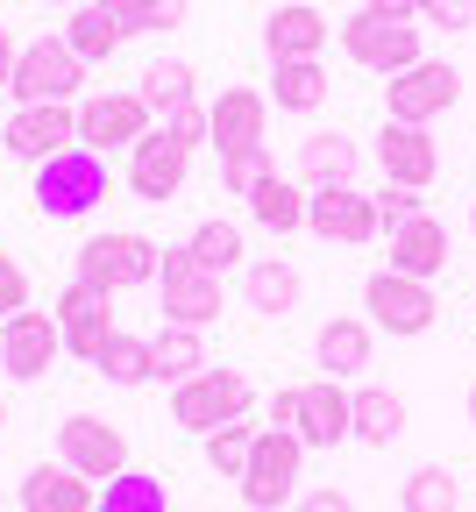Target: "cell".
Returning a JSON list of instances; mask_svg holds the SVG:
<instances>
[{
  "label": "cell",
  "mask_w": 476,
  "mask_h": 512,
  "mask_svg": "<svg viewBox=\"0 0 476 512\" xmlns=\"http://www.w3.org/2000/svg\"><path fill=\"white\" fill-rule=\"evenodd\" d=\"M100 200H114V171H107V157L100 150H57L50 164H36V207L50 214V221H79V214H93Z\"/></svg>",
  "instance_id": "6da1fadb"
},
{
  "label": "cell",
  "mask_w": 476,
  "mask_h": 512,
  "mask_svg": "<svg viewBox=\"0 0 476 512\" xmlns=\"http://www.w3.org/2000/svg\"><path fill=\"white\" fill-rule=\"evenodd\" d=\"M256 413V384L242 377V370H199V377H185L178 392H171V420L178 427H192L199 441H207L214 427H228V420H249Z\"/></svg>",
  "instance_id": "7a4b0ae2"
},
{
  "label": "cell",
  "mask_w": 476,
  "mask_h": 512,
  "mask_svg": "<svg viewBox=\"0 0 476 512\" xmlns=\"http://www.w3.org/2000/svg\"><path fill=\"white\" fill-rule=\"evenodd\" d=\"M334 36H342V50L363 64V72H405V64H420L427 50H420V22H398V15H377V8H356V15H342L334 22Z\"/></svg>",
  "instance_id": "3957f363"
},
{
  "label": "cell",
  "mask_w": 476,
  "mask_h": 512,
  "mask_svg": "<svg viewBox=\"0 0 476 512\" xmlns=\"http://www.w3.org/2000/svg\"><path fill=\"white\" fill-rule=\"evenodd\" d=\"M299 470H306V441L292 427H263L249 448V470H242V505L249 512H278L299 498Z\"/></svg>",
  "instance_id": "277c9868"
},
{
  "label": "cell",
  "mask_w": 476,
  "mask_h": 512,
  "mask_svg": "<svg viewBox=\"0 0 476 512\" xmlns=\"http://www.w3.org/2000/svg\"><path fill=\"white\" fill-rule=\"evenodd\" d=\"M79 86H86V57L64 43V36H36L22 43L15 57V107H50V100H72L79 107Z\"/></svg>",
  "instance_id": "5b68a950"
},
{
  "label": "cell",
  "mask_w": 476,
  "mask_h": 512,
  "mask_svg": "<svg viewBox=\"0 0 476 512\" xmlns=\"http://www.w3.org/2000/svg\"><path fill=\"white\" fill-rule=\"evenodd\" d=\"M157 278H164V320H178V328H214V320H221L228 285H221V271L192 264L185 242L157 256Z\"/></svg>",
  "instance_id": "8992f818"
},
{
  "label": "cell",
  "mask_w": 476,
  "mask_h": 512,
  "mask_svg": "<svg viewBox=\"0 0 476 512\" xmlns=\"http://www.w3.org/2000/svg\"><path fill=\"white\" fill-rule=\"evenodd\" d=\"M157 242L150 235H128V228H114V235H93L86 249H79V285H93V292H135V285H150L157 278Z\"/></svg>",
  "instance_id": "52a82bcc"
},
{
  "label": "cell",
  "mask_w": 476,
  "mask_h": 512,
  "mask_svg": "<svg viewBox=\"0 0 476 512\" xmlns=\"http://www.w3.org/2000/svg\"><path fill=\"white\" fill-rule=\"evenodd\" d=\"M363 313H370V328H384V335H398V342H413V335H427L434 320H441V299H434L427 278L377 271V278L363 285Z\"/></svg>",
  "instance_id": "ba28073f"
},
{
  "label": "cell",
  "mask_w": 476,
  "mask_h": 512,
  "mask_svg": "<svg viewBox=\"0 0 476 512\" xmlns=\"http://www.w3.org/2000/svg\"><path fill=\"white\" fill-rule=\"evenodd\" d=\"M455 100H462V72H455V64H441V57H420V64H405V72H391V86H384V121L427 128V121L448 114Z\"/></svg>",
  "instance_id": "9c48e42d"
},
{
  "label": "cell",
  "mask_w": 476,
  "mask_h": 512,
  "mask_svg": "<svg viewBox=\"0 0 476 512\" xmlns=\"http://www.w3.org/2000/svg\"><path fill=\"white\" fill-rule=\"evenodd\" d=\"M157 128V107L143 100V93H86L79 100V143L86 150H135Z\"/></svg>",
  "instance_id": "30bf717a"
},
{
  "label": "cell",
  "mask_w": 476,
  "mask_h": 512,
  "mask_svg": "<svg viewBox=\"0 0 476 512\" xmlns=\"http://www.w3.org/2000/svg\"><path fill=\"white\" fill-rule=\"evenodd\" d=\"M57 463H72L93 484H114L128 470V434L114 420H100V413H72V420L57 427Z\"/></svg>",
  "instance_id": "8fae6325"
},
{
  "label": "cell",
  "mask_w": 476,
  "mask_h": 512,
  "mask_svg": "<svg viewBox=\"0 0 476 512\" xmlns=\"http://www.w3.org/2000/svg\"><path fill=\"white\" fill-rule=\"evenodd\" d=\"M8 157L22 164H50L57 150H79V107L72 100H50V107H15L8 128H0Z\"/></svg>",
  "instance_id": "7c38bea8"
},
{
  "label": "cell",
  "mask_w": 476,
  "mask_h": 512,
  "mask_svg": "<svg viewBox=\"0 0 476 512\" xmlns=\"http://www.w3.org/2000/svg\"><path fill=\"white\" fill-rule=\"evenodd\" d=\"M306 228H313L320 242H377V235H384V228H377V200H370L356 178H342V185H313Z\"/></svg>",
  "instance_id": "4fadbf2b"
},
{
  "label": "cell",
  "mask_w": 476,
  "mask_h": 512,
  "mask_svg": "<svg viewBox=\"0 0 476 512\" xmlns=\"http://www.w3.org/2000/svg\"><path fill=\"white\" fill-rule=\"evenodd\" d=\"M185 171H192V150L171 136V128H150V136L128 150V192H135L143 207H164V200H178Z\"/></svg>",
  "instance_id": "5bb4252c"
},
{
  "label": "cell",
  "mask_w": 476,
  "mask_h": 512,
  "mask_svg": "<svg viewBox=\"0 0 476 512\" xmlns=\"http://www.w3.org/2000/svg\"><path fill=\"white\" fill-rule=\"evenodd\" d=\"M57 328H64V356H86V363H100V349L121 335L114 328V292H93V285H64L57 292Z\"/></svg>",
  "instance_id": "9a60e30c"
},
{
  "label": "cell",
  "mask_w": 476,
  "mask_h": 512,
  "mask_svg": "<svg viewBox=\"0 0 476 512\" xmlns=\"http://www.w3.org/2000/svg\"><path fill=\"white\" fill-rule=\"evenodd\" d=\"M64 356V328H57V313H15V320H0V370L36 384L50 377V363Z\"/></svg>",
  "instance_id": "2e32d148"
},
{
  "label": "cell",
  "mask_w": 476,
  "mask_h": 512,
  "mask_svg": "<svg viewBox=\"0 0 476 512\" xmlns=\"http://www.w3.org/2000/svg\"><path fill=\"white\" fill-rule=\"evenodd\" d=\"M377 171H384L391 185L427 192V185L441 178V150H434L427 128H413V121H384V128H377Z\"/></svg>",
  "instance_id": "e0dca14e"
},
{
  "label": "cell",
  "mask_w": 476,
  "mask_h": 512,
  "mask_svg": "<svg viewBox=\"0 0 476 512\" xmlns=\"http://www.w3.org/2000/svg\"><path fill=\"white\" fill-rule=\"evenodd\" d=\"M270 128V93L256 86H228L221 100H207V143L228 157V150H256Z\"/></svg>",
  "instance_id": "ac0fdd59"
},
{
  "label": "cell",
  "mask_w": 476,
  "mask_h": 512,
  "mask_svg": "<svg viewBox=\"0 0 476 512\" xmlns=\"http://www.w3.org/2000/svg\"><path fill=\"white\" fill-rule=\"evenodd\" d=\"M306 448H342L356 434V413H349V392L334 377H313L299 384V427H292Z\"/></svg>",
  "instance_id": "d6986e66"
},
{
  "label": "cell",
  "mask_w": 476,
  "mask_h": 512,
  "mask_svg": "<svg viewBox=\"0 0 476 512\" xmlns=\"http://www.w3.org/2000/svg\"><path fill=\"white\" fill-rule=\"evenodd\" d=\"M327 36H334V22L313 8V0H278V8H270V22H263L270 64H278V57H320Z\"/></svg>",
  "instance_id": "ffe728a7"
},
{
  "label": "cell",
  "mask_w": 476,
  "mask_h": 512,
  "mask_svg": "<svg viewBox=\"0 0 476 512\" xmlns=\"http://www.w3.org/2000/svg\"><path fill=\"white\" fill-rule=\"evenodd\" d=\"M22 512H100V484L72 463H36L22 477Z\"/></svg>",
  "instance_id": "44dd1931"
},
{
  "label": "cell",
  "mask_w": 476,
  "mask_h": 512,
  "mask_svg": "<svg viewBox=\"0 0 476 512\" xmlns=\"http://www.w3.org/2000/svg\"><path fill=\"white\" fill-rule=\"evenodd\" d=\"M384 242H391V271H405V278H427L434 285L448 271V228L434 214H413L405 228H391Z\"/></svg>",
  "instance_id": "7402d4cb"
},
{
  "label": "cell",
  "mask_w": 476,
  "mask_h": 512,
  "mask_svg": "<svg viewBox=\"0 0 476 512\" xmlns=\"http://www.w3.org/2000/svg\"><path fill=\"white\" fill-rule=\"evenodd\" d=\"M327 93H334V79L320 57H278V72H270V107L278 114H313V107H327Z\"/></svg>",
  "instance_id": "603a6c76"
},
{
  "label": "cell",
  "mask_w": 476,
  "mask_h": 512,
  "mask_svg": "<svg viewBox=\"0 0 476 512\" xmlns=\"http://www.w3.org/2000/svg\"><path fill=\"white\" fill-rule=\"evenodd\" d=\"M313 356H320V370L342 384V377H356V370H370V320H356V313H334L327 328H320V342H313Z\"/></svg>",
  "instance_id": "cb8c5ba5"
},
{
  "label": "cell",
  "mask_w": 476,
  "mask_h": 512,
  "mask_svg": "<svg viewBox=\"0 0 476 512\" xmlns=\"http://www.w3.org/2000/svg\"><path fill=\"white\" fill-rule=\"evenodd\" d=\"M306 200H313L306 185H292V178L270 171V178L249 192V221L270 228V235H299V228H306Z\"/></svg>",
  "instance_id": "d4e9b609"
},
{
  "label": "cell",
  "mask_w": 476,
  "mask_h": 512,
  "mask_svg": "<svg viewBox=\"0 0 476 512\" xmlns=\"http://www.w3.org/2000/svg\"><path fill=\"white\" fill-rule=\"evenodd\" d=\"M64 43H72L86 64H107V57L128 43V29L114 22V8H107V0H86V8H72V22H64Z\"/></svg>",
  "instance_id": "484cf974"
},
{
  "label": "cell",
  "mask_w": 476,
  "mask_h": 512,
  "mask_svg": "<svg viewBox=\"0 0 476 512\" xmlns=\"http://www.w3.org/2000/svg\"><path fill=\"white\" fill-rule=\"evenodd\" d=\"M349 413H356V441H370V448H391V441L405 434V399L384 392V384L349 392Z\"/></svg>",
  "instance_id": "4316f807"
},
{
  "label": "cell",
  "mask_w": 476,
  "mask_h": 512,
  "mask_svg": "<svg viewBox=\"0 0 476 512\" xmlns=\"http://www.w3.org/2000/svg\"><path fill=\"white\" fill-rule=\"evenodd\" d=\"M135 93H143V100L157 107V121H164V114H178V107H192V100H199V72H192L185 57H157L150 72L135 79Z\"/></svg>",
  "instance_id": "83f0119b"
},
{
  "label": "cell",
  "mask_w": 476,
  "mask_h": 512,
  "mask_svg": "<svg viewBox=\"0 0 476 512\" xmlns=\"http://www.w3.org/2000/svg\"><path fill=\"white\" fill-rule=\"evenodd\" d=\"M150 356H157L164 384H185V377L207 370V342H199V328H178V320H164V328L150 335Z\"/></svg>",
  "instance_id": "f1b7e54d"
},
{
  "label": "cell",
  "mask_w": 476,
  "mask_h": 512,
  "mask_svg": "<svg viewBox=\"0 0 476 512\" xmlns=\"http://www.w3.org/2000/svg\"><path fill=\"white\" fill-rule=\"evenodd\" d=\"M242 292H249L256 313H292L299 306V271L285 264V256H263V264L242 271Z\"/></svg>",
  "instance_id": "f546056e"
},
{
  "label": "cell",
  "mask_w": 476,
  "mask_h": 512,
  "mask_svg": "<svg viewBox=\"0 0 476 512\" xmlns=\"http://www.w3.org/2000/svg\"><path fill=\"white\" fill-rule=\"evenodd\" d=\"M299 178H306V185H342V178H356V143H349V136H306V143H299Z\"/></svg>",
  "instance_id": "4dcf8cb0"
},
{
  "label": "cell",
  "mask_w": 476,
  "mask_h": 512,
  "mask_svg": "<svg viewBox=\"0 0 476 512\" xmlns=\"http://www.w3.org/2000/svg\"><path fill=\"white\" fill-rule=\"evenodd\" d=\"M93 370H100L107 384H150V377H157L150 335H128V328H121V335H114V342L100 349V363H93Z\"/></svg>",
  "instance_id": "1f68e13d"
},
{
  "label": "cell",
  "mask_w": 476,
  "mask_h": 512,
  "mask_svg": "<svg viewBox=\"0 0 476 512\" xmlns=\"http://www.w3.org/2000/svg\"><path fill=\"white\" fill-rule=\"evenodd\" d=\"M185 249H192V264H207V271H221V278L249 256V249H242V228L221 221V214H214V221H199V228L185 235Z\"/></svg>",
  "instance_id": "d6a6232c"
},
{
  "label": "cell",
  "mask_w": 476,
  "mask_h": 512,
  "mask_svg": "<svg viewBox=\"0 0 476 512\" xmlns=\"http://www.w3.org/2000/svg\"><path fill=\"white\" fill-rule=\"evenodd\" d=\"M455 498H462V484H455V470H441V463H420L413 477L398 484V505H405V512H455Z\"/></svg>",
  "instance_id": "836d02e7"
},
{
  "label": "cell",
  "mask_w": 476,
  "mask_h": 512,
  "mask_svg": "<svg viewBox=\"0 0 476 512\" xmlns=\"http://www.w3.org/2000/svg\"><path fill=\"white\" fill-rule=\"evenodd\" d=\"M100 512H171L164 477H150V470H121V477L100 491Z\"/></svg>",
  "instance_id": "e575fe53"
},
{
  "label": "cell",
  "mask_w": 476,
  "mask_h": 512,
  "mask_svg": "<svg viewBox=\"0 0 476 512\" xmlns=\"http://www.w3.org/2000/svg\"><path fill=\"white\" fill-rule=\"evenodd\" d=\"M256 434H263L256 420H228V427H214V434H207V463H214L221 477H235V484H242V470H249V448H256Z\"/></svg>",
  "instance_id": "d590c367"
},
{
  "label": "cell",
  "mask_w": 476,
  "mask_h": 512,
  "mask_svg": "<svg viewBox=\"0 0 476 512\" xmlns=\"http://www.w3.org/2000/svg\"><path fill=\"white\" fill-rule=\"evenodd\" d=\"M107 8H114V22L128 36H150V29H178L185 22V0H107Z\"/></svg>",
  "instance_id": "8d00e7d4"
},
{
  "label": "cell",
  "mask_w": 476,
  "mask_h": 512,
  "mask_svg": "<svg viewBox=\"0 0 476 512\" xmlns=\"http://www.w3.org/2000/svg\"><path fill=\"white\" fill-rule=\"evenodd\" d=\"M270 171H278V164H270V143H256V150H228V157H221V185L235 192V200H249V192H256Z\"/></svg>",
  "instance_id": "74e56055"
},
{
  "label": "cell",
  "mask_w": 476,
  "mask_h": 512,
  "mask_svg": "<svg viewBox=\"0 0 476 512\" xmlns=\"http://www.w3.org/2000/svg\"><path fill=\"white\" fill-rule=\"evenodd\" d=\"M370 200H377V228H384V235H391V228H405L413 214H427V192L391 185V178H384V192H370Z\"/></svg>",
  "instance_id": "f35d334b"
},
{
  "label": "cell",
  "mask_w": 476,
  "mask_h": 512,
  "mask_svg": "<svg viewBox=\"0 0 476 512\" xmlns=\"http://www.w3.org/2000/svg\"><path fill=\"white\" fill-rule=\"evenodd\" d=\"M420 29H476V0H420Z\"/></svg>",
  "instance_id": "ab89813d"
},
{
  "label": "cell",
  "mask_w": 476,
  "mask_h": 512,
  "mask_svg": "<svg viewBox=\"0 0 476 512\" xmlns=\"http://www.w3.org/2000/svg\"><path fill=\"white\" fill-rule=\"evenodd\" d=\"M29 313V271L15 264V256H0V320Z\"/></svg>",
  "instance_id": "60d3db41"
},
{
  "label": "cell",
  "mask_w": 476,
  "mask_h": 512,
  "mask_svg": "<svg viewBox=\"0 0 476 512\" xmlns=\"http://www.w3.org/2000/svg\"><path fill=\"white\" fill-rule=\"evenodd\" d=\"M157 128H171V136H178L185 150H199V143H207V100H192V107H178V114H164Z\"/></svg>",
  "instance_id": "b9f144b4"
},
{
  "label": "cell",
  "mask_w": 476,
  "mask_h": 512,
  "mask_svg": "<svg viewBox=\"0 0 476 512\" xmlns=\"http://www.w3.org/2000/svg\"><path fill=\"white\" fill-rule=\"evenodd\" d=\"M299 512H356V498L334 491V484H320V491H299Z\"/></svg>",
  "instance_id": "7bdbcfd3"
},
{
  "label": "cell",
  "mask_w": 476,
  "mask_h": 512,
  "mask_svg": "<svg viewBox=\"0 0 476 512\" xmlns=\"http://www.w3.org/2000/svg\"><path fill=\"white\" fill-rule=\"evenodd\" d=\"M263 427H299V384H285V392L270 399V420Z\"/></svg>",
  "instance_id": "ee69618b"
},
{
  "label": "cell",
  "mask_w": 476,
  "mask_h": 512,
  "mask_svg": "<svg viewBox=\"0 0 476 512\" xmlns=\"http://www.w3.org/2000/svg\"><path fill=\"white\" fill-rule=\"evenodd\" d=\"M15 57H22V43H15V29H8V22H0V93L15 86Z\"/></svg>",
  "instance_id": "f6af8a7d"
},
{
  "label": "cell",
  "mask_w": 476,
  "mask_h": 512,
  "mask_svg": "<svg viewBox=\"0 0 476 512\" xmlns=\"http://www.w3.org/2000/svg\"><path fill=\"white\" fill-rule=\"evenodd\" d=\"M363 8H377V15H398V22H420V0H363Z\"/></svg>",
  "instance_id": "bcb514c9"
},
{
  "label": "cell",
  "mask_w": 476,
  "mask_h": 512,
  "mask_svg": "<svg viewBox=\"0 0 476 512\" xmlns=\"http://www.w3.org/2000/svg\"><path fill=\"white\" fill-rule=\"evenodd\" d=\"M43 8H64V15H72V8H86V0H43Z\"/></svg>",
  "instance_id": "7dc6e473"
},
{
  "label": "cell",
  "mask_w": 476,
  "mask_h": 512,
  "mask_svg": "<svg viewBox=\"0 0 476 512\" xmlns=\"http://www.w3.org/2000/svg\"><path fill=\"white\" fill-rule=\"evenodd\" d=\"M469 427H476V384H469Z\"/></svg>",
  "instance_id": "c3c4849f"
},
{
  "label": "cell",
  "mask_w": 476,
  "mask_h": 512,
  "mask_svg": "<svg viewBox=\"0 0 476 512\" xmlns=\"http://www.w3.org/2000/svg\"><path fill=\"white\" fill-rule=\"evenodd\" d=\"M0 434H8V399H0Z\"/></svg>",
  "instance_id": "681fc988"
},
{
  "label": "cell",
  "mask_w": 476,
  "mask_h": 512,
  "mask_svg": "<svg viewBox=\"0 0 476 512\" xmlns=\"http://www.w3.org/2000/svg\"><path fill=\"white\" fill-rule=\"evenodd\" d=\"M469 228H476V207H469Z\"/></svg>",
  "instance_id": "f907efd6"
}]
</instances>
